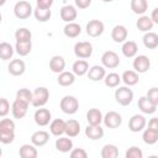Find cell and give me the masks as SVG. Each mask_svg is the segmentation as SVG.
Returning a JSON list of instances; mask_svg holds the SVG:
<instances>
[{"label": "cell", "mask_w": 158, "mask_h": 158, "mask_svg": "<svg viewBox=\"0 0 158 158\" xmlns=\"http://www.w3.org/2000/svg\"><path fill=\"white\" fill-rule=\"evenodd\" d=\"M70 157L72 158H86L88 153L83 148H74L70 151Z\"/></svg>", "instance_id": "47"}, {"label": "cell", "mask_w": 158, "mask_h": 158, "mask_svg": "<svg viewBox=\"0 0 158 158\" xmlns=\"http://www.w3.org/2000/svg\"><path fill=\"white\" fill-rule=\"evenodd\" d=\"M15 139V131H1L0 130V142L4 144H10Z\"/></svg>", "instance_id": "42"}, {"label": "cell", "mask_w": 158, "mask_h": 158, "mask_svg": "<svg viewBox=\"0 0 158 158\" xmlns=\"http://www.w3.org/2000/svg\"><path fill=\"white\" fill-rule=\"evenodd\" d=\"M121 80L127 85V86H132V85H136L139 80L138 78V73L135 72V70H125L122 73V77H121Z\"/></svg>", "instance_id": "33"}, {"label": "cell", "mask_w": 158, "mask_h": 158, "mask_svg": "<svg viewBox=\"0 0 158 158\" xmlns=\"http://www.w3.org/2000/svg\"><path fill=\"white\" fill-rule=\"evenodd\" d=\"M131 10L136 15H143L148 10V1L147 0H131Z\"/></svg>", "instance_id": "31"}, {"label": "cell", "mask_w": 158, "mask_h": 158, "mask_svg": "<svg viewBox=\"0 0 158 158\" xmlns=\"http://www.w3.org/2000/svg\"><path fill=\"white\" fill-rule=\"evenodd\" d=\"M75 6L79 9H86L91 5V0H74Z\"/></svg>", "instance_id": "49"}, {"label": "cell", "mask_w": 158, "mask_h": 158, "mask_svg": "<svg viewBox=\"0 0 158 158\" xmlns=\"http://www.w3.org/2000/svg\"><path fill=\"white\" fill-rule=\"evenodd\" d=\"M115 100L121 106H128L133 100V91L128 86H120L115 90Z\"/></svg>", "instance_id": "3"}, {"label": "cell", "mask_w": 158, "mask_h": 158, "mask_svg": "<svg viewBox=\"0 0 158 158\" xmlns=\"http://www.w3.org/2000/svg\"><path fill=\"white\" fill-rule=\"evenodd\" d=\"M126 158H142L143 157V153L141 151V148L136 147V146H132L130 147L127 151H126Z\"/></svg>", "instance_id": "43"}, {"label": "cell", "mask_w": 158, "mask_h": 158, "mask_svg": "<svg viewBox=\"0 0 158 158\" xmlns=\"http://www.w3.org/2000/svg\"><path fill=\"white\" fill-rule=\"evenodd\" d=\"M33 15L36 17V20L38 22H47L51 16H52V11L51 9H40V7H36L33 10Z\"/></svg>", "instance_id": "37"}, {"label": "cell", "mask_w": 158, "mask_h": 158, "mask_svg": "<svg viewBox=\"0 0 158 158\" xmlns=\"http://www.w3.org/2000/svg\"><path fill=\"white\" fill-rule=\"evenodd\" d=\"M101 63H102V67L104 68L115 69L116 67L120 65V57L114 51H106L101 56Z\"/></svg>", "instance_id": "5"}, {"label": "cell", "mask_w": 158, "mask_h": 158, "mask_svg": "<svg viewBox=\"0 0 158 158\" xmlns=\"http://www.w3.org/2000/svg\"><path fill=\"white\" fill-rule=\"evenodd\" d=\"M64 128H65V121L62 118H56L49 125V131L56 137L62 136L64 133Z\"/></svg>", "instance_id": "25"}, {"label": "cell", "mask_w": 158, "mask_h": 158, "mask_svg": "<svg viewBox=\"0 0 158 158\" xmlns=\"http://www.w3.org/2000/svg\"><path fill=\"white\" fill-rule=\"evenodd\" d=\"M138 109L147 115H152L157 111V105H154L152 101L147 99V96H141L138 99Z\"/></svg>", "instance_id": "18"}, {"label": "cell", "mask_w": 158, "mask_h": 158, "mask_svg": "<svg viewBox=\"0 0 158 158\" xmlns=\"http://www.w3.org/2000/svg\"><path fill=\"white\" fill-rule=\"evenodd\" d=\"M147 99L149 100V101H152L154 105H157L158 106V89L156 88V86H153V88H151L148 91H147Z\"/></svg>", "instance_id": "45"}, {"label": "cell", "mask_w": 158, "mask_h": 158, "mask_svg": "<svg viewBox=\"0 0 158 158\" xmlns=\"http://www.w3.org/2000/svg\"><path fill=\"white\" fill-rule=\"evenodd\" d=\"M88 78L93 81H99V80H102L106 72H105V68L102 65H93L91 68H89L88 70Z\"/></svg>", "instance_id": "23"}, {"label": "cell", "mask_w": 158, "mask_h": 158, "mask_svg": "<svg viewBox=\"0 0 158 158\" xmlns=\"http://www.w3.org/2000/svg\"><path fill=\"white\" fill-rule=\"evenodd\" d=\"M57 81L60 86H70L75 81V75L72 72H64L63 70V72L59 73V75L57 78Z\"/></svg>", "instance_id": "29"}, {"label": "cell", "mask_w": 158, "mask_h": 158, "mask_svg": "<svg viewBox=\"0 0 158 158\" xmlns=\"http://www.w3.org/2000/svg\"><path fill=\"white\" fill-rule=\"evenodd\" d=\"M15 38H16V42H23V41H31L32 38V33L28 28L26 27H20L16 30L15 32Z\"/></svg>", "instance_id": "40"}, {"label": "cell", "mask_w": 158, "mask_h": 158, "mask_svg": "<svg viewBox=\"0 0 158 158\" xmlns=\"http://www.w3.org/2000/svg\"><path fill=\"white\" fill-rule=\"evenodd\" d=\"M10 111V104L7 101V99L5 98H0V116L4 117L9 114Z\"/></svg>", "instance_id": "46"}, {"label": "cell", "mask_w": 158, "mask_h": 158, "mask_svg": "<svg viewBox=\"0 0 158 158\" xmlns=\"http://www.w3.org/2000/svg\"><path fill=\"white\" fill-rule=\"evenodd\" d=\"M74 54L79 59H86L93 54V44L90 42L83 41V42H77L74 46Z\"/></svg>", "instance_id": "6"}, {"label": "cell", "mask_w": 158, "mask_h": 158, "mask_svg": "<svg viewBox=\"0 0 158 158\" xmlns=\"http://www.w3.org/2000/svg\"><path fill=\"white\" fill-rule=\"evenodd\" d=\"M54 0H36V5L40 9H51Z\"/></svg>", "instance_id": "48"}, {"label": "cell", "mask_w": 158, "mask_h": 158, "mask_svg": "<svg viewBox=\"0 0 158 158\" xmlns=\"http://www.w3.org/2000/svg\"><path fill=\"white\" fill-rule=\"evenodd\" d=\"M85 136L93 141L101 139L104 136V128L100 125H88L85 128Z\"/></svg>", "instance_id": "17"}, {"label": "cell", "mask_w": 158, "mask_h": 158, "mask_svg": "<svg viewBox=\"0 0 158 158\" xmlns=\"http://www.w3.org/2000/svg\"><path fill=\"white\" fill-rule=\"evenodd\" d=\"M80 132V123L79 121L74 120V118H70L68 121H65V128H64V133L68 136V137H77Z\"/></svg>", "instance_id": "20"}, {"label": "cell", "mask_w": 158, "mask_h": 158, "mask_svg": "<svg viewBox=\"0 0 158 158\" xmlns=\"http://www.w3.org/2000/svg\"><path fill=\"white\" fill-rule=\"evenodd\" d=\"M132 65H133L135 72H137V73H146L151 68V60H149V58L147 56L139 54V56H137L133 59Z\"/></svg>", "instance_id": "10"}, {"label": "cell", "mask_w": 158, "mask_h": 158, "mask_svg": "<svg viewBox=\"0 0 158 158\" xmlns=\"http://www.w3.org/2000/svg\"><path fill=\"white\" fill-rule=\"evenodd\" d=\"M127 28L123 25H116L112 31H111V38L116 42V43H122L127 40Z\"/></svg>", "instance_id": "16"}, {"label": "cell", "mask_w": 158, "mask_h": 158, "mask_svg": "<svg viewBox=\"0 0 158 158\" xmlns=\"http://www.w3.org/2000/svg\"><path fill=\"white\" fill-rule=\"evenodd\" d=\"M65 68V60L62 56H53L49 60V69L53 73H60Z\"/></svg>", "instance_id": "24"}, {"label": "cell", "mask_w": 158, "mask_h": 158, "mask_svg": "<svg viewBox=\"0 0 158 158\" xmlns=\"http://www.w3.org/2000/svg\"><path fill=\"white\" fill-rule=\"evenodd\" d=\"M5 2H6V0H0V6L5 5Z\"/></svg>", "instance_id": "52"}, {"label": "cell", "mask_w": 158, "mask_h": 158, "mask_svg": "<svg viewBox=\"0 0 158 158\" xmlns=\"http://www.w3.org/2000/svg\"><path fill=\"white\" fill-rule=\"evenodd\" d=\"M146 117L143 115H139V114H136L133 115L130 121H128V128L131 132H139V131H143V128L146 127Z\"/></svg>", "instance_id": "12"}, {"label": "cell", "mask_w": 158, "mask_h": 158, "mask_svg": "<svg viewBox=\"0 0 158 158\" xmlns=\"http://www.w3.org/2000/svg\"><path fill=\"white\" fill-rule=\"evenodd\" d=\"M102 1H104V2H111L112 0H102Z\"/></svg>", "instance_id": "53"}, {"label": "cell", "mask_w": 158, "mask_h": 158, "mask_svg": "<svg viewBox=\"0 0 158 158\" xmlns=\"http://www.w3.org/2000/svg\"><path fill=\"white\" fill-rule=\"evenodd\" d=\"M148 127L152 130H157L158 131V118L157 117H152L148 122Z\"/></svg>", "instance_id": "50"}, {"label": "cell", "mask_w": 158, "mask_h": 158, "mask_svg": "<svg viewBox=\"0 0 158 158\" xmlns=\"http://www.w3.org/2000/svg\"><path fill=\"white\" fill-rule=\"evenodd\" d=\"M123 44H122V48H121V51H122V54L126 57V58H133V57H136V54H137V52H138V46H137V43L135 42V41H125V42H122Z\"/></svg>", "instance_id": "21"}, {"label": "cell", "mask_w": 158, "mask_h": 158, "mask_svg": "<svg viewBox=\"0 0 158 158\" xmlns=\"http://www.w3.org/2000/svg\"><path fill=\"white\" fill-rule=\"evenodd\" d=\"M15 48L9 43V42H1L0 43V59L2 60H9L14 56Z\"/></svg>", "instance_id": "35"}, {"label": "cell", "mask_w": 158, "mask_h": 158, "mask_svg": "<svg viewBox=\"0 0 158 158\" xmlns=\"http://www.w3.org/2000/svg\"><path fill=\"white\" fill-rule=\"evenodd\" d=\"M59 14H60V19L64 22H73L77 19V16H78V11H77L75 6H73V5H64V6H62Z\"/></svg>", "instance_id": "14"}, {"label": "cell", "mask_w": 158, "mask_h": 158, "mask_svg": "<svg viewBox=\"0 0 158 158\" xmlns=\"http://www.w3.org/2000/svg\"><path fill=\"white\" fill-rule=\"evenodd\" d=\"M32 49V42L31 41H23V42H16L15 44V51L19 56L25 57L31 53Z\"/></svg>", "instance_id": "34"}, {"label": "cell", "mask_w": 158, "mask_h": 158, "mask_svg": "<svg viewBox=\"0 0 158 158\" xmlns=\"http://www.w3.org/2000/svg\"><path fill=\"white\" fill-rule=\"evenodd\" d=\"M1 20H2V15H1V12H0V23H1Z\"/></svg>", "instance_id": "54"}, {"label": "cell", "mask_w": 158, "mask_h": 158, "mask_svg": "<svg viewBox=\"0 0 158 158\" xmlns=\"http://www.w3.org/2000/svg\"><path fill=\"white\" fill-rule=\"evenodd\" d=\"M63 33L68 37V38H75L81 33V27L79 23L77 22H67V25L63 28Z\"/></svg>", "instance_id": "22"}, {"label": "cell", "mask_w": 158, "mask_h": 158, "mask_svg": "<svg viewBox=\"0 0 158 158\" xmlns=\"http://www.w3.org/2000/svg\"><path fill=\"white\" fill-rule=\"evenodd\" d=\"M72 69H73L74 75L83 77V75H85V74L88 73V70H89V64H88V62H86L85 59H78V60H75V62L73 63Z\"/></svg>", "instance_id": "26"}, {"label": "cell", "mask_w": 158, "mask_h": 158, "mask_svg": "<svg viewBox=\"0 0 158 158\" xmlns=\"http://www.w3.org/2000/svg\"><path fill=\"white\" fill-rule=\"evenodd\" d=\"M49 99V91L47 88L44 86H38L35 89V91L32 93V100H31V105L35 107H42L48 102Z\"/></svg>", "instance_id": "1"}, {"label": "cell", "mask_w": 158, "mask_h": 158, "mask_svg": "<svg viewBox=\"0 0 158 158\" xmlns=\"http://www.w3.org/2000/svg\"><path fill=\"white\" fill-rule=\"evenodd\" d=\"M86 121L89 125H100L102 122V114L99 109H90L86 112Z\"/></svg>", "instance_id": "30"}, {"label": "cell", "mask_w": 158, "mask_h": 158, "mask_svg": "<svg viewBox=\"0 0 158 158\" xmlns=\"http://www.w3.org/2000/svg\"><path fill=\"white\" fill-rule=\"evenodd\" d=\"M16 99L26 102V104H31V100H32V91H30L27 88H22L20 90H17L16 93Z\"/></svg>", "instance_id": "41"}, {"label": "cell", "mask_w": 158, "mask_h": 158, "mask_svg": "<svg viewBox=\"0 0 158 158\" xmlns=\"http://www.w3.org/2000/svg\"><path fill=\"white\" fill-rule=\"evenodd\" d=\"M85 30H86V33L90 37H99V36L102 35V32L105 30V25L100 20H90L86 23Z\"/></svg>", "instance_id": "8"}, {"label": "cell", "mask_w": 158, "mask_h": 158, "mask_svg": "<svg viewBox=\"0 0 158 158\" xmlns=\"http://www.w3.org/2000/svg\"><path fill=\"white\" fill-rule=\"evenodd\" d=\"M32 12H33V9H32V6L28 1L21 0V1H17L14 6V14L20 20L28 19L32 15Z\"/></svg>", "instance_id": "4"}, {"label": "cell", "mask_w": 158, "mask_h": 158, "mask_svg": "<svg viewBox=\"0 0 158 158\" xmlns=\"http://www.w3.org/2000/svg\"><path fill=\"white\" fill-rule=\"evenodd\" d=\"M102 122L109 128H117L122 123V116L116 111H109L105 116H102Z\"/></svg>", "instance_id": "7"}, {"label": "cell", "mask_w": 158, "mask_h": 158, "mask_svg": "<svg viewBox=\"0 0 158 158\" xmlns=\"http://www.w3.org/2000/svg\"><path fill=\"white\" fill-rule=\"evenodd\" d=\"M33 118H35L36 125L43 127V126H47L49 123V121L52 118V115H51V111L48 109H44L42 106V107H40V109L36 110V112L33 115Z\"/></svg>", "instance_id": "9"}, {"label": "cell", "mask_w": 158, "mask_h": 158, "mask_svg": "<svg viewBox=\"0 0 158 158\" xmlns=\"http://www.w3.org/2000/svg\"><path fill=\"white\" fill-rule=\"evenodd\" d=\"M142 138H143V142L146 144H154L158 141V131L157 130H152V128L148 127V128H146L143 131Z\"/></svg>", "instance_id": "36"}, {"label": "cell", "mask_w": 158, "mask_h": 158, "mask_svg": "<svg viewBox=\"0 0 158 158\" xmlns=\"http://www.w3.org/2000/svg\"><path fill=\"white\" fill-rule=\"evenodd\" d=\"M19 154H20L21 158H36L38 156V152H37L36 146L26 143V144H22L20 147Z\"/></svg>", "instance_id": "27"}, {"label": "cell", "mask_w": 158, "mask_h": 158, "mask_svg": "<svg viewBox=\"0 0 158 158\" xmlns=\"http://www.w3.org/2000/svg\"><path fill=\"white\" fill-rule=\"evenodd\" d=\"M1 156H2V149L0 148V157H1Z\"/></svg>", "instance_id": "55"}, {"label": "cell", "mask_w": 158, "mask_h": 158, "mask_svg": "<svg viewBox=\"0 0 158 158\" xmlns=\"http://www.w3.org/2000/svg\"><path fill=\"white\" fill-rule=\"evenodd\" d=\"M100 154L102 158H116L118 156V149L115 144H105Z\"/></svg>", "instance_id": "39"}, {"label": "cell", "mask_w": 158, "mask_h": 158, "mask_svg": "<svg viewBox=\"0 0 158 158\" xmlns=\"http://www.w3.org/2000/svg\"><path fill=\"white\" fill-rule=\"evenodd\" d=\"M0 130L1 131H15V122L10 118H2L0 121Z\"/></svg>", "instance_id": "44"}, {"label": "cell", "mask_w": 158, "mask_h": 158, "mask_svg": "<svg viewBox=\"0 0 158 158\" xmlns=\"http://www.w3.org/2000/svg\"><path fill=\"white\" fill-rule=\"evenodd\" d=\"M48 141H49V133L47 131H43V130L36 131L31 136V143L33 146H36V147H42Z\"/></svg>", "instance_id": "15"}, {"label": "cell", "mask_w": 158, "mask_h": 158, "mask_svg": "<svg viewBox=\"0 0 158 158\" xmlns=\"http://www.w3.org/2000/svg\"><path fill=\"white\" fill-rule=\"evenodd\" d=\"M56 148L57 151L62 152V153H68L73 149V141L70 137H62L59 136V138L56 139Z\"/></svg>", "instance_id": "19"}, {"label": "cell", "mask_w": 158, "mask_h": 158, "mask_svg": "<svg viewBox=\"0 0 158 158\" xmlns=\"http://www.w3.org/2000/svg\"><path fill=\"white\" fill-rule=\"evenodd\" d=\"M153 21L151 20V17L149 16H146V15H142L138 20H137V22H136V26H137V28L139 30V31H142V32H149L152 28H153Z\"/></svg>", "instance_id": "32"}, {"label": "cell", "mask_w": 158, "mask_h": 158, "mask_svg": "<svg viewBox=\"0 0 158 158\" xmlns=\"http://www.w3.org/2000/svg\"><path fill=\"white\" fill-rule=\"evenodd\" d=\"M102 80H104L106 86H109V88H117L118 84L121 83V77L117 73H109V74H105Z\"/></svg>", "instance_id": "38"}, {"label": "cell", "mask_w": 158, "mask_h": 158, "mask_svg": "<svg viewBox=\"0 0 158 158\" xmlns=\"http://www.w3.org/2000/svg\"><path fill=\"white\" fill-rule=\"evenodd\" d=\"M151 20L153 21V23H158V7H154L152 10V15L149 16Z\"/></svg>", "instance_id": "51"}, {"label": "cell", "mask_w": 158, "mask_h": 158, "mask_svg": "<svg viewBox=\"0 0 158 158\" xmlns=\"http://www.w3.org/2000/svg\"><path fill=\"white\" fill-rule=\"evenodd\" d=\"M7 70L11 75L14 77H20L25 73L26 70V64L22 59H12L9 65H7Z\"/></svg>", "instance_id": "13"}, {"label": "cell", "mask_w": 158, "mask_h": 158, "mask_svg": "<svg viewBox=\"0 0 158 158\" xmlns=\"http://www.w3.org/2000/svg\"><path fill=\"white\" fill-rule=\"evenodd\" d=\"M60 110L67 115H74L79 109V101L75 96L65 95L59 102Z\"/></svg>", "instance_id": "2"}, {"label": "cell", "mask_w": 158, "mask_h": 158, "mask_svg": "<svg viewBox=\"0 0 158 158\" xmlns=\"http://www.w3.org/2000/svg\"><path fill=\"white\" fill-rule=\"evenodd\" d=\"M27 109H28V104L19 100V99H15L12 105H11V112H12V116L15 118H23L27 114Z\"/></svg>", "instance_id": "11"}, {"label": "cell", "mask_w": 158, "mask_h": 158, "mask_svg": "<svg viewBox=\"0 0 158 158\" xmlns=\"http://www.w3.org/2000/svg\"><path fill=\"white\" fill-rule=\"evenodd\" d=\"M143 44L148 49H156L158 47V35L154 32H146V35L142 38Z\"/></svg>", "instance_id": "28"}]
</instances>
